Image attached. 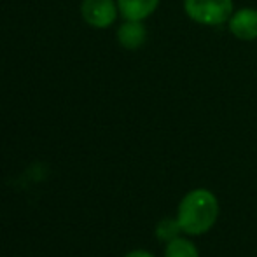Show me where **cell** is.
Segmentation results:
<instances>
[{
	"label": "cell",
	"instance_id": "obj_1",
	"mask_svg": "<svg viewBox=\"0 0 257 257\" xmlns=\"http://www.w3.org/2000/svg\"><path fill=\"white\" fill-rule=\"evenodd\" d=\"M220 213L219 198L206 187L187 191L177 205V220L187 236H203L217 224Z\"/></svg>",
	"mask_w": 257,
	"mask_h": 257
},
{
	"label": "cell",
	"instance_id": "obj_2",
	"mask_svg": "<svg viewBox=\"0 0 257 257\" xmlns=\"http://www.w3.org/2000/svg\"><path fill=\"white\" fill-rule=\"evenodd\" d=\"M184 13L201 27L227 25L234 13L233 0H184Z\"/></svg>",
	"mask_w": 257,
	"mask_h": 257
},
{
	"label": "cell",
	"instance_id": "obj_3",
	"mask_svg": "<svg viewBox=\"0 0 257 257\" xmlns=\"http://www.w3.org/2000/svg\"><path fill=\"white\" fill-rule=\"evenodd\" d=\"M119 16L115 0H82L81 18L86 25L96 30H105L112 27Z\"/></svg>",
	"mask_w": 257,
	"mask_h": 257
},
{
	"label": "cell",
	"instance_id": "obj_4",
	"mask_svg": "<svg viewBox=\"0 0 257 257\" xmlns=\"http://www.w3.org/2000/svg\"><path fill=\"white\" fill-rule=\"evenodd\" d=\"M227 30L238 41H257V9L241 7V9L234 11L227 21Z\"/></svg>",
	"mask_w": 257,
	"mask_h": 257
},
{
	"label": "cell",
	"instance_id": "obj_5",
	"mask_svg": "<svg viewBox=\"0 0 257 257\" xmlns=\"http://www.w3.org/2000/svg\"><path fill=\"white\" fill-rule=\"evenodd\" d=\"M115 39H117V44L128 51H137V49L144 48L147 41L146 21L124 20L115 30Z\"/></svg>",
	"mask_w": 257,
	"mask_h": 257
},
{
	"label": "cell",
	"instance_id": "obj_6",
	"mask_svg": "<svg viewBox=\"0 0 257 257\" xmlns=\"http://www.w3.org/2000/svg\"><path fill=\"white\" fill-rule=\"evenodd\" d=\"M122 20L146 21L158 11L161 0H115Z\"/></svg>",
	"mask_w": 257,
	"mask_h": 257
},
{
	"label": "cell",
	"instance_id": "obj_7",
	"mask_svg": "<svg viewBox=\"0 0 257 257\" xmlns=\"http://www.w3.org/2000/svg\"><path fill=\"white\" fill-rule=\"evenodd\" d=\"M163 257H201L196 243L187 234H180L179 238L165 243Z\"/></svg>",
	"mask_w": 257,
	"mask_h": 257
},
{
	"label": "cell",
	"instance_id": "obj_8",
	"mask_svg": "<svg viewBox=\"0 0 257 257\" xmlns=\"http://www.w3.org/2000/svg\"><path fill=\"white\" fill-rule=\"evenodd\" d=\"M180 234H184V233H182V227H180L179 220H177V217H163V219L156 224L154 236L158 238L159 241H163V243H168V241L175 240Z\"/></svg>",
	"mask_w": 257,
	"mask_h": 257
},
{
	"label": "cell",
	"instance_id": "obj_9",
	"mask_svg": "<svg viewBox=\"0 0 257 257\" xmlns=\"http://www.w3.org/2000/svg\"><path fill=\"white\" fill-rule=\"evenodd\" d=\"M124 257H156V255L149 250H144V248H133L128 254H124Z\"/></svg>",
	"mask_w": 257,
	"mask_h": 257
}]
</instances>
